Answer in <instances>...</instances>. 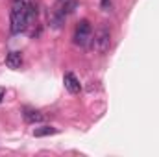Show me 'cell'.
Instances as JSON below:
<instances>
[{"instance_id":"cell-1","label":"cell","mask_w":159,"mask_h":157,"mask_svg":"<svg viewBox=\"0 0 159 157\" xmlns=\"http://www.w3.org/2000/svg\"><path fill=\"white\" fill-rule=\"evenodd\" d=\"M37 17V9L34 4L26 2V0H17L11 7V32L13 34H20L28 28L30 20H34Z\"/></svg>"},{"instance_id":"cell-2","label":"cell","mask_w":159,"mask_h":157,"mask_svg":"<svg viewBox=\"0 0 159 157\" xmlns=\"http://www.w3.org/2000/svg\"><path fill=\"white\" fill-rule=\"evenodd\" d=\"M91 46L98 54H106L111 48V34H109V30L106 26H100L94 32V35L91 37Z\"/></svg>"},{"instance_id":"cell-3","label":"cell","mask_w":159,"mask_h":157,"mask_svg":"<svg viewBox=\"0 0 159 157\" xmlns=\"http://www.w3.org/2000/svg\"><path fill=\"white\" fill-rule=\"evenodd\" d=\"M93 37V28H91V22L89 20H80V24L76 26V32H74V44L78 46H87L91 43Z\"/></svg>"},{"instance_id":"cell-4","label":"cell","mask_w":159,"mask_h":157,"mask_svg":"<svg viewBox=\"0 0 159 157\" xmlns=\"http://www.w3.org/2000/svg\"><path fill=\"white\" fill-rule=\"evenodd\" d=\"M63 83H65V89H67L70 94H76V92H80V89H81L78 78H76L72 72H67V74L63 76Z\"/></svg>"},{"instance_id":"cell-5","label":"cell","mask_w":159,"mask_h":157,"mask_svg":"<svg viewBox=\"0 0 159 157\" xmlns=\"http://www.w3.org/2000/svg\"><path fill=\"white\" fill-rule=\"evenodd\" d=\"M6 65L9 69H19L22 65V54L20 52H9L6 56Z\"/></svg>"},{"instance_id":"cell-6","label":"cell","mask_w":159,"mask_h":157,"mask_svg":"<svg viewBox=\"0 0 159 157\" xmlns=\"http://www.w3.org/2000/svg\"><path fill=\"white\" fill-rule=\"evenodd\" d=\"M22 117H24V120L28 122V124H35V122H43V113H39V111H35V109H24V113H22Z\"/></svg>"},{"instance_id":"cell-7","label":"cell","mask_w":159,"mask_h":157,"mask_svg":"<svg viewBox=\"0 0 159 157\" xmlns=\"http://www.w3.org/2000/svg\"><path fill=\"white\" fill-rule=\"evenodd\" d=\"M56 133H57V129L56 128H50V126H43V128H37L34 131L35 137H48V135H56Z\"/></svg>"},{"instance_id":"cell-8","label":"cell","mask_w":159,"mask_h":157,"mask_svg":"<svg viewBox=\"0 0 159 157\" xmlns=\"http://www.w3.org/2000/svg\"><path fill=\"white\" fill-rule=\"evenodd\" d=\"M78 7V2L76 0H65V4H63V7L59 9L63 15H69V13H72L74 9Z\"/></svg>"},{"instance_id":"cell-9","label":"cell","mask_w":159,"mask_h":157,"mask_svg":"<svg viewBox=\"0 0 159 157\" xmlns=\"http://www.w3.org/2000/svg\"><path fill=\"white\" fill-rule=\"evenodd\" d=\"M4 96H6V89H4V87H0V102L4 100Z\"/></svg>"},{"instance_id":"cell-10","label":"cell","mask_w":159,"mask_h":157,"mask_svg":"<svg viewBox=\"0 0 159 157\" xmlns=\"http://www.w3.org/2000/svg\"><path fill=\"white\" fill-rule=\"evenodd\" d=\"M111 0H102V7H107V4H109Z\"/></svg>"}]
</instances>
